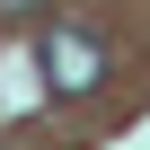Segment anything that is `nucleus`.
Masks as SVG:
<instances>
[{"label": "nucleus", "instance_id": "1", "mask_svg": "<svg viewBox=\"0 0 150 150\" xmlns=\"http://www.w3.org/2000/svg\"><path fill=\"white\" fill-rule=\"evenodd\" d=\"M44 80H53V88H71V97H88V88L106 80V53H97L88 35L53 27V35H44Z\"/></svg>", "mask_w": 150, "mask_h": 150}, {"label": "nucleus", "instance_id": "2", "mask_svg": "<svg viewBox=\"0 0 150 150\" xmlns=\"http://www.w3.org/2000/svg\"><path fill=\"white\" fill-rule=\"evenodd\" d=\"M35 9H44V0H0V18H9V27H18V18H35Z\"/></svg>", "mask_w": 150, "mask_h": 150}]
</instances>
